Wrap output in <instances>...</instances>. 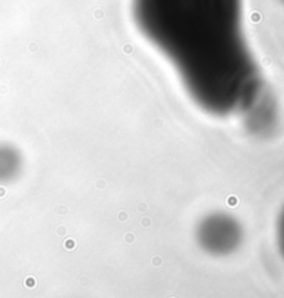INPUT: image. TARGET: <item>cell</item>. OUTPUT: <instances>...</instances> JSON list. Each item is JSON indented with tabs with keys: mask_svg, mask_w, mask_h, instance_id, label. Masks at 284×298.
Returning <instances> with one entry per match:
<instances>
[{
	"mask_svg": "<svg viewBox=\"0 0 284 298\" xmlns=\"http://www.w3.org/2000/svg\"><path fill=\"white\" fill-rule=\"evenodd\" d=\"M198 243L205 251L223 255L230 252L240 240V229L230 216L213 214L201 220L197 229Z\"/></svg>",
	"mask_w": 284,
	"mask_h": 298,
	"instance_id": "7a4b0ae2",
	"label": "cell"
},
{
	"mask_svg": "<svg viewBox=\"0 0 284 298\" xmlns=\"http://www.w3.org/2000/svg\"><path fill=\"white\" fill-rule=\"evenodd\" d=\"M142 36L173 67L191 100L216 117L237 111L254 71L241 32V0H132Z\"/></svg>",
	"mask_w": 284,
	"mask_h": 298,
	"instance_id": "6da1fadb",
	"label": "cell"
}]
</instances>
